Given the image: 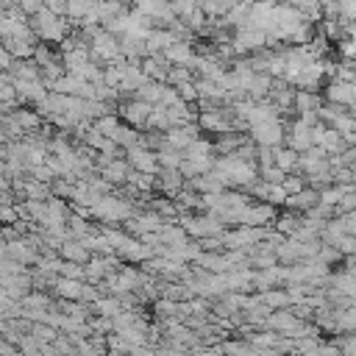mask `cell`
I'll use <instances>...</instances> for the list:
<instances>
[{
  "label": "cell",
  "mask_w": 356,
  "mask_h": 356,
  "mask_svg": "<svg viewBox=\"0 0 356 356\" xmlns=\"http://www.w3.org/2000/svg\"><path fill=\"white\" fill-rule=\"evenodd\" d=\"M164 89H167V83L150 81V83H145V86L136 92V100H145V103H150V106H159L161 97H164Z\"/></svg>",
  "instance_id": "484cf974"
},
{
  "label": "cell",
  "mask_w": 356,
  "mask_h": 356,
  "mask_svg": "<svg viewBox=\"0 0 356 356\" xmlns=\"http://www.w3.org/2000/svg\"><path fill=\"white\" fill-rule=\"evenodd\" d=\"M6 117H11L25 134H36V131H42L44 128V122H42V114L36 111V108H17L14 114H6Z\"/></svg>",
  "instance_id": "9a60e30c"
},
{
  "label": "cell",
  "mask_w": 356,
  "mask_h": 356,
  "mask_svg": "<svg viewBox=\"0 0 356 356\" xmlns=\"http://www.w3.org/2000/svg\"><path fill=\"white\" fill-rule=\"evenodd\" d=\"M14 64H17V58L11 56V50H6V47L0 44V70H3V72H11Z\"/></svg>",
  "instance_id": "d590c367"
},
{
  "label": "cell",
  "mask_w": 356,
  "mask_h": 356,
  "mask_svg": "<svg viewBox=\"0 0 356 356\" xmlns=\"http://www.w3.org/2000/svg\"><path fill=\"white\" fill-rule=\"evenodd\" d=\"M342 259V253L337 250V248H331V245H323V250H320V256H317V261H323V264H334V261H339Z\"/></svg>",
  "instance_id": "836d02e7"
},
{
  "label": "cell",
  "mask_w": 356,
  "mask_h": 356,
  "mask_svg": "<svg viewBox=\"0 0 356 356\" xmlns=\"http://www.w3.org/2000/svg\"><path fill=\"white\" fill-rule=\"evenodd\" d=\"M309 184H306V178L300 175V172H292V175H286V181H284V189H286V195L292 197V195H298V192H303Z\"/></svg>",
  "instance_id": "f1b7e54d"
},
{
  "label": "cell",
  "mask_w": 356,
  "mask_h": 356,
  "mask_svg": "<svg viewBox=\"0 0 356 356\" xmlns=\"http://www.w3.org/2000/svg\"><path fill=\"white\" fill-rule=\"evenodd\" d=\"M53 289H56V295H58L61 300H83L86 284H83V281H72V278H56Z\"/></svg>",
  "instance_id": "d6986e66"
},
{
  "label": "cell",
  "mask_w": 356,
  "mask_h": 356,
  "mask_svg": "<svg viewBox=\"0 0 356 356\" xmlns=\"http://www.w3.org/2000/svg\"><path fill=\"white\" fill-rule=\"evenodd\" d=\"M134 214H136L134 206L125 197H120V195H103L97 200V206L92 209V217H97L103 222H122V220L128 222Z\"/></svg>",
  "instance_id": "3957f363"
},
{
  "label": "cell",
  "mask_w": 356,
  "mask_h": 356,
  "mask_svg": "<svg viewBox=\"0 0 356 356\" xmlns=\"http://www.w3.org/2000/svg\"><path fill=\"white\" fill-rule=\"evenodd\" d=\"M286 147H292L295 153H306L309 147H314V125L300 117L286 122Z\"/></svg>",
  "instance_id": "5b68a950"
},
{
  "label": "cell",
  "mask_w": 356,
  "mask_h": 356,
  "mask_svg": "<svg viewBox=\"0 0 356 356\" xmlns=\"http://www.w3.org/2000/svg\"><path fill=\"white\" fill-rule=\"evenodd\" d=\"M300 222H303V217L289 211V214H278V220H275V225H273V228H275L281 236H286V239H289V236H295V231L300 228Z\"/></svg>",
  "instance_id": "d4e9b609"
},
{
  "label": "cell",
  "mask_w": 356,
  "mask_h": 356,
  "mask_svg": "<svg viewBox=\"0 0 356 356\" xmlns=\"http://www.w3.org/2000/svg\"><path fill=\"white\" fill-rule=\"evenodd\" d=\"M314 206H320V192L312 189V186H306L303 192H298V195H292V197L286 200V209H289L292 214H300V217H306Z\"/></svg>",
  "instance_id": "7c38bea8"
},
{
  "label": "cell",
  "mask_w": 356,
  "mask_h": 356,
  "mask_svg": "<svg viewBox=\"0 0 356 356\" xmlns=\"http://www.w3.org/2000/svg\"><path fill=\"white\" fill-rule=\"evenodd\" d=\"M339 220H342V225H345V234H348V236H356V211L342 214Z\"/></svg>",
  "instance_id": "8d00e7d4"
},
{
  "label": "cell",
  "mask_w": 356,
  "mask_h": 356,
  "mask_svg": "<svg viewBox=\"0 0 356 356\" xmlns=\"http://www.w3.org/2000/svg\"><path fill=\"white\" fill-rule=\"evenodd\" d=\"M325 97L331 106H345L350 108L356 103V83H339V81H328L325 86Z\"/></svg>",
  "instance_id": "30bf717a"
},
{
  "label": "cell",
  "mask_w": 356,
  "mask_h": 356,
  "mask_svg": "<svg viewBox=\"0 0 356 356\" xmlns=\"http://www.w3.org/2000/svg\"><path fill=\"white\" fill-rule=\"evenodd\" d=\"M189 81H195L189 67H172L170 75H167V86H181V83H189Z\"/></svg>",
  "instance_id": "83f0119b"
},
{
  "label": "cell",
  "mask_w": 356,
  "mask_h": 356,
  "mask_svg": "<svg viewBox=\"0 0 356 356\" xmlns=\"http://www.w3.org/2000/svg\"><path fill=\"white\" fill-rule=\"evenodd\" d=\"M56 17H61V19H67V14H70V3H64V0H47L44 3Z\"/></svg>",
  "instance_id": "e575fe53"
},
{
  "label": "cell",
  "mask_w": 356,
  "mask_h": 356,
  "mask_svg": "<svg viewBox=\"0 0 356 356\" xmlns=\"http://www.w3.org/2000/svg\"><path fill=\"white\" fill-rule=\"evenodd\" d=\"M334 248H337V250H339L345 259H348V256H356V236H348V234H345V236H342V239H339Z\"/></svg>",
  "instance_id": "4dcf8cb0"
},
{
  "label": "cell",
  "mask_w": 356,
  "mask_h": 356,
  "mask_svg": "<svg viewBox=\"0 0 356 356\" xmlns=\"http://www.w3.org/2000/svg\"><path fill=\"white\" fill-rule=\"evenodd\" d=\"M0 253H3V259H14V261H19V264H31V261H39V259H42L39 250L31 245L28 236L14 239V242H6Z\"/></svg>",
  "instance_id": "ba28073f"
},
{
  "label": "cell",
  "mask_w": 356,
  "mask_h": 356,
  "mask_svg": "<svg viewBox=\"0 0 356 356\" xmlns=\"http://www.w3.org/2000/svg\"><path fill=\"white\" fill-rule=\"evenodd\" d=\"M153 108H156V106L131 97V100H122V103L117 106V114H120V120H122L125 125H131V128H136V131H145V128H147V120H150V114H153Z\"/></svg>",
  "instance_id": "277c9868"
},
{
  "label": "cell",
  "mask_w": 356,
  "mask_h": 356,
  "mask_svg": "<svg viewBox=\"0 0 356 356\" xmlns=\"http://www.w3.org/2000/svg\"><path fill=\"white\" fill-rule=\"evenodd\" d=\"M128 186H131L134 192L150 195L153 189H159V178H156V175H145V172H131V178H128Z\"/></svg>",
  "instance_id": "cb8c5ba5"
},
{
  "label": "cell",
  "mask_w": 356,
  "mask_h": 356,
  "mask_svg": "<svg viewBox=\"0 0 356 356\" xmlns=\"http://www.w3.org/2000/svg\"><path fill=\"white\" fill-rule=\"evenodd\" d=\"M117 256L122 259V261H139V264H145V261H150L153 256H156V250L150 248V245H145L142 239H128L120 250H117Z\"/></svg>",
  "instance_id": "8fae6325"
},
{
  "label": "cell",
  "mask_w": 356,
  "mask_h": 356,
  "mask_svg": "<svg viewBox=\"0 0 356 356\" xmlns=\"http://www.w3.org/2000/svg\"><path fill=\"white\" fill-rule=\"evenodd\" d=\"M125 159H128V164H131L134 172H145V175H159L161 172V164H159L156 150H147L142 145L125 150Z\"/></svg>",
  "instance_id": "52a82bcc"
},
{
  "label": "cell",
  "mask_w": 356,
  "mask_h": 356,
  "mask_svg": "<svg viewBox=\"0 0 356 356\" xmlns=\"http://www.w3.org/2000/svg\"><path fill=\"white\" fill-rule=\"evenodd\" d=\"M159 239H161V245H167V248H181V245H189V242H192V236H189V234L184 231V225H178V222H167V225L161 228Z\"/></svg>",
  "instance_id": "ac0fdd59"
},
{
  "label": "cell",
  "mask_w": 356,
  "mask_h": 356,
  "mask_svg": "<svg viewBox=\"0 0 356 356\" xmlns=\"http://www.w3.org/2000/svg\"><path fill=\"white\" fill-rule=\"evenodd\" d=\"M300 325V320L292 314V309H284V312H273L267 320H264V331H275V334H292L295 328Z\"/></svg>",
  "instance_id": "4fadbf2b"
},
{
  "label": "cell",
  "mask_w": 356,
  "mask_h": 356,
  "mask_svg": "<svg viewBox=\"0 0 356 356\" xmlns=\"http://www.w3.org/2000/svg\"><path fill=\"white\" fill-rule=\"evenodd\" d=\"M120 125H122V120H120V114H106V117H100V120H95V128L106 136V139H114V134L120 131Z\"/></svg>",
  "instance_id": "4316f807"
},
{
  "label": "cell",
  "mask_w": 356,
  "mask_h": 356,
  "mask_svg": "<svg viewBox=\"0 0 356 356\" xmlns=\"http://www.w3.org/2000/svg\"><path fill=\"white\" fill-rule=\"evenodd\" d=\"M261 181H267V184H284L286 181V172L278 170V167H267V170H261Z\"/></svg>",
  "instance_id": "1f68e13d"
},
{
  "label": "cell",
  "mask_w": 356,
  "mask_h": 356,
  "mask_svg": "<svg viewBox=\"0 0 356 356\" xmlns=\"http://www.w3.org/2000/svg\"><path fill=\"white\" fill-rule=\"evenodd\" d=\"M22 306L25 309H50V298L44 292H31L22 298Z\"/></svg>",
  "instance_id": "f546056e"
},
{
  "label": "cell",
  "mask_w": 356,
  "mask_h": 356,
  "mask_svg": "<svg viewBox=\"0 0 356 356\" xmlns=\"http://www.w3.org/2000/svg\"><path fill=\"white\" fill-rule=\"evenodd\" d=\"M259 295H261V303H264L270 312L292 309V300H289V292H286V289H267V292H259Z\"/></svg>",
  "instance_id": "ffe728a7"
},
{
  "label": "cell",
  "mask_w": 356,
  "mask_h": 356,
  "mask_svg": "<svg viewBox=\"0 0 356 356\" xmlns=\"http://www.w3.org/2000/svg\"><path fill=\"white\" fill-rule=\"evenodd\" d=\"M164 225H167V220L147 209V211H136V214L125 222V231L142 239L145 234H161V228H164Z\"/></svg>",
  "instance_id": "8992f818"
},
{
  "label": "cell",
  "mask_w": 356,
  "mask_h": 356,
  "mask_svg": "<svg viewBox=\"0 0 356 356\" xmlns=\"http://www.w3.org/2000/svg\"><path fill=\"white\" fill-rule=\"evenodd\" d=\"M64 261H72V264H89L92 261V253L86 250V245L81 242V239H70V242H64V248H61V253H58Z\"/></svg>",
  "instance_id": "e0dca14e"
},
{
  "label": "cell",
  "mask_w": 356,
  "mask_h": 356,
  "mask_svg": "<svg viewBox=\"0 0 356 356\" xmlns=\"http://www.w3.org/2000/svg\"><path fill=\"white\" fill-rule=\"evenodd\" d=\"M131 164H128V159H117L114 164H108L106 170H100V178L103 181H108L111 186H120V184H128V178H131Z\"/></svg>",
  "instance_id": "2e32d148"
},
{
  "label": "cell",
  "mask_w": 356,
  "mask_h": 356,
  "mask_svg": "<svg viewBox=\"0 0 356 356\" xmlns=\"http://www.w3.org/2000/svg\"><path fill=\"white\" fill-rule=\"evenodd\" d=\"M197 131H200V128H197V122H189V125H181V128H170V131L164 134V142H167L170 147H175V150H181V153H184L195 139H200V136H197Z\"/></svg>",
  "instance_id": "9c48e42d"
},
{
  "label": "cell",
  "mask_w": 356,
  "mask_h": 356,
  "mask_svg": "<svg viewBox=\"0 0 356 356\" xmlns=\"http://www.w3.org/2000/svg\"><path fill=\"white\" fill-rule=\"evenodd\" d=\"M92 312L97 314V317H108V320H114L120 312H125L122 309V303H120V298H114V295H103V298H97L95 303H92Z\"/></svg>",
  "instance_id": "44dd1931"
},
{
  "label": "cell",
  "mask_w": 356,
  "mask_h": 356,
  "mask_svg": "<svg viewBox=\"0 0 356 356\" xmlns=\"http://www.w3.org/2000/svg\"><path fill=\"white\" fill-rule=\"evenodd\" d=\"M248 134H250V142L256 147L278 150V147L286 145V122L284 120H270V122H261V125H250Z\"/></svg>",
  "instance_id": "7a4b0ae2"
},
{
  "label": "cell",
  "mask_w": 356,
  "mask_h": 356,
  "mask_svg": "<svg viewBox=\"0 0 356 356\" xmlns=\"http://www.w3.org/2000/svg\"><path fill=\"white\" fill-rule=\"evenodd\" d=\"M0 220H3V225H17L22 217H19V211H17V203L14 206H3L0 209Z\"/></svg>",
  "instance_id": "d6a6232c"
},
{
  "label": "cell",
  "mask_w": 356,
  "mask_h": 356,
  "mask_svg": "<svg viewBox=\"0 0 356 356\" xmlns=\"http://www.w3.org/2000/svg\"><path fill=\"white\" fill-rule=\"evenodd\" d=\"M161 56H164L172 67H189L192 58H195V50H192V42H175V44H170Z\"/></svg>",
  "instance_id": "5bb4252c"
},
{
  "label": "cell",
  "mask_w": 356,
  "mask_h": 356,
  "mask_svg": "<svg viewBox=\"0 0 356 356\" xmlns=\"http://www.w3.org/2000/svg\"><path fill=\"white\" fill-rule=\"evenodd\" d=\"M159 164H161V170H181V164H184V153L181 150H175V147H170L167 142L159 147Z\"/></svg>",
  "instance_id": "7402d4cb"
},
{
  "label": "cell",
  "mask_w": 356,
  "mask_h": 356,
  "mask_svg": "<svg viewBox=\"0 0 356 356\" xmlns=\"http://www.w3.org/2000/svg\"><path fill=\"white\" fill-rule=\"evenodd\" d=\"M348 114H350V117H353V120H356V103H353V106H350V108H348Z\"/></svg>",
  "instance_id": "74e56055"
},
{
  "label": "cell",
  "mask_w": 356,
  "mask_h": 356,
  "mask_svg": "<svg viewBox=\"0 0 356 356\" xmlns=\"http://www.w3.org/2000/svg\"><path fill=\"white\" fill-rule=\"evenodd\" d=\"M298 161H300V153H295L292 147H286V145H284V147H278V150H275V167H278V170H284L286 175H289L292 170H298Z\"/></svg>",
  "instance_id": "603a6c76"
},
{
  "label": "cell",
  "mask_w": 356,
  "mask_h": 356,
  "mask_svg": "<svg viewBox=\"0 0 356 356\" xmlns=\"http://www.w3.org/2000/svg\"><path fill=\"white\" fill-rule=\"evenodd\" d=\"M31 28H33V33L39 36V42L44 44V42H64L70 33H72V25H70V19H61V17H56L47 6L36 14V17H31Z\"/></svg>",
  "instance_id": "6da1fadb"
}]
</instances>
